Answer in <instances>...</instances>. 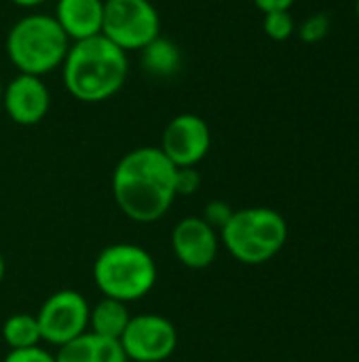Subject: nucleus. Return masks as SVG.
<instances>
[{"label": "nucleus", "instance_id": "2", "mask_svg": "<svg viewBox=\"0 0 359 362\" xmlns=\"http://www.w3.org/2000/svg\"><path fill=\"white\" fill-rule=\"evenodd\" d=\"M127 55L102 34L72 42L59 68L66 91L85 104H99L114 98L129 74Z\"/></svg>", "mask_w": 359, "mask_h": 362}, {"label": "nucleus", "instance_id": "20", "mask_svg": "<svg viewBox=\"0 0 359 362\" xmlns=\"http://www.w3.org/2000/svg\"><path fill=\"white\" fill-rule=\"evenodd\" d=\"M2 362H55V354L42 346H36L25 350H8Z\"/></svg>", "mask_w": 359, "mask_h": 362}, {"label": "nucleus", "instance_id": "3", "mask_svg": "<svg viewBox=\"0 0 359 362\" xmlns=\"http://www.w3.org/2000/svg\"><path fill=\"white\" fill-rule=\"evenodd\" d=\"M70 40L49 13H28L6 32V57L21 74L44 76L59 70Z\"/></svg>", "mask_w": 359, "mask_h": 362}, {"label": "nucleus", "instance_id": "8", "mask_svg": "<svg viewBox=\"0 0 359 362\" xmlns=\"http://www.w3.org/2000/svg\"><path fill=\"white\" fill-rule=\"evenodd\" d=\"M118 344L129 362H165L178 348V329L161 314H138Z\"/></svg>", "mask_w": 359, "mask_h": 362}, {"label": "nucleus", "instance_id": "23", "mask_svg": "<svg viewBox=\"0 0 359 362\" xmlns=\"http://www.w3.org/2000/svg\"><path fill=\"white\" fill-rule=\"evenodd\" d=\"M8 2H13L15 6H21V8H36V6H40V4H44L49 0H8Z\"/></svg>", "mask_w": 359, "mask_h": 362}, {"label": "nucleus", "instance_id": "9", "mask_svg": "<svg viewBox=\"0 0 359 362\" xmlns=\"http://www.w3.org/2000/svg\"><path fill=\"white\" fill-rule=\"evenodd\" d=\"M159 148L176 168H197L212 148V129L195 112L176 115L165 125Z\"/></svg>", "mask_w": 359, "mask_h": 362}, {"label": "nucleus", "instance_id": "26", "mask_svg": "<svg viewBox=\"0 0 359 362\" xmlns=\"http://www.w3.org/2000/svg\"><path fill=\"white\" fill-rule=\"evenodd\" d=\"M0 100H2V81H0Z\"/></svg>", "mask_w": 359, "mask_h": 362}, {"label": "nucleus", "instance_id": "25", "mask_svg": "<svg viewBox=\"0 0 359 362\" xmlns=\"http://www.w3.org/2000/svg\"><path fill=\"white\" fill-rule=\"evenodd\" d=\"M355 15H358L359 19V0H355Z\"/></svg>", "mask_w": 359, "mask_h": 362}, {"label": "nucleus", "instance_id": "1", "mask_svg": "<svg viewBox=\"0 0 359 362\" xmlns=\"http://www.w3.org/2000/svg\"><path fill=\"white\" fill-rule=\"evenodd\" d=\"M176 165L159 146H138L123 155L112 172L116 208L133 223L161 221L176 202Z\"/></svg>", "mask_w": 359, "mask_h": 362}, {"label": "nucleus", "instance_id": "24", "mask_svg": "<svg viewBox=\"0 0 359 362\" xmlns=\"http://www.w3.org/2000/svg\"><path fill=\"white\" fill-rule=\"evenodd\" d=\"M4 274H6V263H4V257L0 252V282L4 280Z\"/></svg>", "mask_w": 359, "mask_h": 362}, {"label": "nucleus", "instance_id": "11", "mask_svg": "<svg viewBox=\"0 0 359 362\" xmlns=\"http://www.w3.org/2000/svg\"><path fill=\"white\" fill-rule=\"evenodd\" d=\"M171 250L188 269H207L220 250V233L203 216H186L171 229Z\"/></svg>", "mask_w": 359, "mask_h": 362}, {"label": "nucleus", "instance_id": "16", "mask_svg": "<svg viewBox=\"0 0 359 362\" xmlns=\"http://www.w3.org/2000/svg\"><path fill=\"white\" fill-rule=\"evenodd\" d=\"M0 335L8 350H25V348H36L42 344L40 327L36 314L30 312H17L11 314L0 329Z\"/></svg>", "mask_w": 359, "mask_h": 362}, {"label": "nucleus", "instance_id": "7", "mask_svg": "<svg viewBox=\"0 0 359 362\" xmlns=\"http://www.w3.org/2000/svg\"><path fill=\"white\" fill-rule=\"evenodd\" d=\"M91 305L78 291L63 288L44 299L36 312L42 344L61 348L89 331Z\"/></svg>", "mask_w": 359, "mask_h": 362}, {"label": "nucleus", "instance_id": "18", "mask_svg": "<svg viewBox=\"0 0 359 362\" xmlns=\"http://www.w3.org/2000/svg\"><path fill=\"white\" fill-rule=\"evenodd\" d=\"M330 28H332V21L326 13H313L296 25V32H298L303 42L315 45L328 36Z\"/></svg>", "mask_w": 359, "mask_h": 362}, {"label": "nucleus", "instance_id": "12", "mask_svg": "<svg viewBox=\"0 0 359 362\" xmlns=\"http://www.w3.org/2000/svg\"><path fill=\"white\" fill-rule=\"evenodd\" d=\"M53 17L70 42L87 40L102 34L104 0H57Z\"/></svg>", "mask_w": 359, "mask_h": 362}, {"label": "nucleus", "instance_id": "19", "mask_svg": "<svg viewBox=\"0 0 359 362\" xmlns=\"http://www.w3.org/2000/svg\"><path fill=\"white\" fill-rule=\"evenodd\" d=\"M201 189V174L197 168L176 170V195H195Z\"/></svg>", "mask_w": 359, "mask_h": 362}, {"label": "nucleus", "instance_id": "5", "mask_svg": "<svg viewBox=\"0 0 359 362\" xmlns=\"http://www.w3.org/2000/svg\"><path fill=\"white\" fill-rule=\"evenodd\" d=\"M157 263L152 255L131 242L106 246L93 261V282L102 297L123 303L144 299L157 284Z\"/></svg>", "mask_w": 359, "mask_h": 362}, {"label": "nucleus", "instance_id": "22", "mask_svg": "<svg viewBox=\"0 0 359 362\" xmlns=\"http://www.w3.org/2000/svg\"><path fill=\"white\" fill-rule=\"evenodd\" d=\"M260 11L262 15L264 13H273V11H290L294 6L296 0H252Z\"/></svg>", "mask_w": 359, "mask_h": 362}, {"label": "nucleus", "instance_id": "4", "mask_svg": "<svg viewBox=\"0 0 359 362\" xmlns=\"http://www.w3.org/2000/svg\"><path fill=\"white\" fill-rule=\"evenodd\" d=\"M286 218L264 206L233 210L220 229V242L226 252L243 265H264L273 261L288 242Z\"/></svg>", "mask_w": 359, "mask_h": 362}, {"label": "nucleus", "instance_id": "10", "mask_svg": "<svg viewBox=\"0 0 359 362\" xmlns=\"http://www.w3.org/2000/svg\"><path fill=\"white\" fill-rule=\"evenodd\" d=\"M0 108L6 117L23 127L38 125L51 108V91L42 76L17 72L6 85H2Z\"/></svg>", "mask_w": 359, "mask_h": 362}, {"label": "nucleus", "instance_id": "17", "mask_svg": "<svg viewBox=\"0 0 359 362\" xmlns=\"http://www.w3.org/2000/svg\"><path fill=\"white\" fill-rule=\"evenodd\" d=\"M262 30L271 40L284 42L296 34V19L290 11H273L264 13L262 17Z\"/></svg>", "mask_w": 359, "mask_h": 362}, {"label": "nucleus", "instance_id": "6", "mask_svg": "<svg viewBox=\"0 0 359 362\" xmlns=\"http://www.w3.org/2000/svg\"><path fill=\"white\" fill-rule=\"evenodd\" d=\"M102 36L125 53L142 51L161 36V15L150 0H104Z\"/></svg>", "mask_w": 359, "mask_h": 362}, {"label": "nucleus", "instance_id": "21", "mask_svg": "<svg viewBox=\"0 0 359 362\" xmlns=\"http://www.w3.org/2000/svg\"><path fill=\"white\" fill-rule=\"evenodd\" d=\"M231 214H233V208L226 204V202H220V199H216V202H209L207 206H205V212H203V218L220 233V229L226 225V221L231 218Z\"/></svg>", "mask_w": 359, "mask_h": 362}, {"label": "nucleus", "instance_id": "15", "mask_svg": "<svg viewBox=\"0 0 359 362\" xmlns=\"http://www.w3.org/2000/svg\"><path fill=\"white\" fill-rule=\"evenodd\" d=\"M142 66L150 76H174L182 66V53L176 42L159 36L150 45H146L142 51Z\"/></svg>", "mask_w": 359, "mask_h": 362}, {"label": "nucleus", "instance_id": "14", "mask_svg": "<svg viewBox=\"0 0 359 362\" xmlns=\"http://www.w3.org/2000/svg\"><path fill=\"white\" fill-rule=\"evenodd\" d=\"M129 320H131V314H129L127 303L110 299V297H102L95 305H91L89 331L99 337L118 341L121 335L125 333Z\"/></svg>", "mask_w": 359, "mask_h": 362}, {"label": "nucleus", "instance_id": "13", "mask_svg": "<svg viewBox=\"0 0 359 362\" xmlns=\"http://www.w3.org/2000/svg\"><path fill=\"white\" fill-rule=\"evenodd\" d=\"M55 362H129L121 344L99 337L91 331L57 348Z\"/></svg>", "mask_w": 359, "mask_h": 362}]
</instances>
